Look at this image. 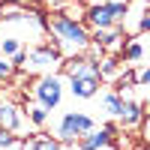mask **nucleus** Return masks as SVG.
Here are the masks:
<instances>
[{
    "instance_id": "f257e3e1",
    "label": "nucleus",
    "mask_w": 150,
    "mask_h": 150,
    "mask_svg": "<svg viewBox=\"0 0 150 150\" xmlns=\"http://www.w3.org/2000/svg\"><path fill=\"white\" fill-rule=\"evenodd\" d=\"M45 27L54 36V45L66 54H81V51L90 48V30L84 27V21L72 18V15L54 12V15L45 18Z\"/></svg>"
},
{
    "instance_id": "f03ea898",
    "label": "nucleus",
    "mask_w": 150,
    "mask_h": 150,
    "mask_svg": "<svg viewBox=\"0 0 150 150\" xmlns=\"http://www.w3.org/2000/svg\"><path fill=\"white\" fill-rule=\"evenodd\" d=\"M126 6H129V3H114V0H93V3L87 6L84 21L90 24L93 30L114 27V24H123V18H126Z\"/></svg>"
},
{
    "instance_id": "7ed1b4c3",
    "label": "nucleus",
    "mask_w": 150,
    "mask_h": 150,
    "mask_svg": "<svg viewBox=\"0 0 150 150\" xmlns=\"http://www.w3.org/2000/svg\"><path fill=\"white\" fill-rule=\"evenodd\" d=\"M93 126H96V123H93V117L81 114V111H66V114H63V120L57 123V138L63 141V144H75L84 132H90Z\"/></svg>"
},
{
    "instance_id": "20e7f679",
    "label": "nucleus",
    "mask_w": 150,
    "mask_h": 150,
    "mask_svg": "<svg viewBox=\"0 0 150 150\" xmlns=\"http://www.w3.org/2000/svg\"><path fill=\"white\" fill-rule=\"evenodd\" d=\"M54 66H63V51H60L57 45H39V48H33V51H27V63H24L27 72L48 75Z\"/></svg>"
},
{
    "instance_id": "39448f33",
    "label": "nucleus",
    "mask_w": 150,
    "mask_h": 150,
    "mask_svg": "<svg viewBox=\"0 0 150 150\" xmlns=\"http://www.w3.org/2000/svg\"><path fill=\"white\" fill-rule=\"evenodd\" d=\"M33 96H36V102L45 105V108H57L60 105V99H63V81L57 78V75H42L39 81H36L33 87Z\"/></svg>"
},
{
    "instance_id": "423d86ee",
    "label": "nucleus",
    "mask_w": 150,
    "mask_h": 150,
    "mask_svg": "<svg viewBox=\"0 0 150 150\" xmlns=\"http://www.w3.org/2000/svg\"><path fill=\"white\" fill-rule=\"evenodd\" d=\"M114 135H117V126L114 123H105V126H93L90 132H84L78 141V150H108V147H114Z\"/></svg>"
},
{
    "instance_id": "0eeeda50",
    "label": "nucleus",
    "mask_w": 150,
    "mask_h": 150,
    "mask_svg": "<svg viewBox=\"0 0 150 150\" xmlns=\"http://www.w3.org/2000/svg\"><path fill=\"white\" fill-rule=\"evenodd\" d=\"M21 123H24V111L15 105V102H0V126L9 129V132H18L21 129Z\"/></svg>"
},
{
    "instance_id": "6e6552de",
    "label": "nucleus",
    "mask_w": 150,
    "mask_h": 150,
    "mask_svg": "<svg viewBox=\"0 0 150 150\" xmlns=\"http://www.w3.org/2000/svg\"><path fill=\"white\" fill-rule=\"evenodd\" d=\"M117 120H120L123 129H135V126L144 123V108L138 102H123V111L117 114Z\"/></svg>"
},
{
    "instance_id": "1a4fd4ad",
    "label": "nucleus",
    "mask_w": 150,
    "mask_h": 150,
    "mask_svg": "<svg viewBox=\"0 0 150 150\" xmlns=\"http://www.w3.org/2000/svg\"><path fill=\"white\" fill-rule=\"evenodd\" d=\"M132 21L129 27L123 30H132V33H150V0H138V9L132 12Z\"/></svg>"
},
{
    "instance_id": "9d476101",
    "label": "nucleus",
    "mask_w": 150,
    "mask_h": 150,
    "mask_svg": "<svg viewBox=\"0 0 150 150\" xmlns=\"http://www.w3.org/2000/svg\"><path fill=\"white\" fill-rule=\"evenodd\" d=\"M24 150H63V141H60L57 135L39 132V135H33V138L24 141Z\"/></svg>"
},
{
    "instance_id": "9b49d317",
    "label": "nucleus",
    "mask_w": 150,
    "mask_h": 150,
    "mask_svg": "<svg viewBox=\"0 0 150 150\" xmlns=\"http://www.w3.org/2000/svg\"><path fill=\"white\" fill-rule=\"evenodd\" d=\"M24 48V42H21V36H0V54L3 57H15L18 51Z\"/></svg>"
},
{
    "instance_id": "f8f14e48",
    "label": "nucleus",
    "mask_w": 150,
    "mask_h": 150,
    "mask_svg": "<svg viewBox=\"0 0 150 150\" xmlns=\"http://www.w3.org/2000/svg\"><path fill=\"white\" fill-rule=\"evenodd\" d=\"M135 84H138V72L135 69H123V72H117V87L114 90L123 93V90H129V87H135Z\"/></svg>"
},
{
    "instance_id": "ddd939ff",
    "label": "nucleus",
    "mask_w": 150,
    "mask_h": 150,
    "mask_svg": "<svg viewBox=\"0 0 150 150\" xmlns=\"http://www.w3.org/2000/svg\"><path fill=\"white\" fill-rule=\"evenodd\" d=\"M141 57H144V42L132 39V42L123 45V60H126V63H135V60H141Z\"/></svg>"
},
{
    "instance_id": "4468645a",
    "label": "nucleus",
    "mask_w": 150,
    "mask_h": 150,
    "mask_svg": "<svg viewBox=\"0 0 150 150\" xmlns=\"http://www.w3.org/2000/svg\"><path fill=\"white\" fill-rule=\"evenodd\" d=\"M120 72V60L117 57H99V78H111Z\"/></svg>"
},
{
    "instance_id": "2eb2a0df",
    "label": "nucleus",
    "mask_w": 150,
    "mask_h": 150,
    "mask_svg": "<svg viewBox=\"0 0 150 150\" xmlns=\"http://www.w3.org/2000/svg\"><path fill=\"white\" fill-rule=\"evenodd\" d=\"M27 120L33 123L36 129H42L45 123H48V108H45V105H33V108H27Z\"/></svg>"
},
{
    "instance_id": "dca6fc26",
    "label": "nucleus",
    "mask_w": 150,
    "mask_h": 150,
    "mask_svg": "<svg viewBox=\"0 0 150 150\" xmlns=\"http://www.w3.org/2000/svg\"><path fill=\"white\" fill-rule=\"evenodd\" d=\"M105 108H108V114H114V117H117L120 111H123V93H117V90H114V93H108V96H105Z\"/></svg>"
},
{
    "instance_id": "f3484780",
    "label": "nucleus",
    "mask_w": 150,
    "mask_h": 150,
    "mask_svg": "<svg viewBox=\"0 0 150 150\" xmlns=\"http://www.w3.org/2000/svg\"><path fill=\"white\" fill-rule=\"evenodd\" d=\"M12 75H15V63H12L9 57L0 54V81H9Z\"/></svg>"
},
{
    "instance_id": "a211bd4d",
    "label": "nucleus",
    "mask_w": 150,
    "mask_h": 150,
    "mask_svg": "<svg viewBox=\"0 0 150 150\" xmlns=\"http://www.w3.org/2000/svg\"><path fill=\"white\" fill-rule=\"evenodd\" d=\"M15 141H18V138H15V132H9V129L0 126V150H3V147H12Z\"/></svg>"
},
{
    "instance_id": "6ab92c4d",
    "label": "nucleus",
    "mask_w": 150,
    "mask_h": 150,
    "mask_svg": "<svg viewBox=\"0 0 150 150\" xmlns=\"http://www.w3.org/2000/svg\"><path fill=\"white\" fill-rule=\"evenodd\" d=\"M138 84H150V66L138 69Z\"/></svg>"
},
{
    "instance_id": "aec40b11",
    "label": "nucleus",
    "mask_w": 150,
    "mask_h": 150,
    "mask_svg": "<svg viewBox=\"0 0 150 150\" xmlns=\"http://www.w3.org/2000/svg\"><path fill=\"white\" fill-rule=\"evenodd\" d=\"M144 141L150 144V117H147V123H144Z\"/></svg>"
},
{
    "instance_id": "412c9836",
    "label": "nucleus",
    "mask_w": 150,
    "mask_h": 150,
    "mask_svg": "<svg viewBox=\"0 0 150 150\" xmlns=\"http://www.w3.org/2000/svg\"><path fill=\"white\" fill-rule=\"evenodd\" d=\"M108 150H111V147H108Z\"/></svg>"
}]
</instances>
